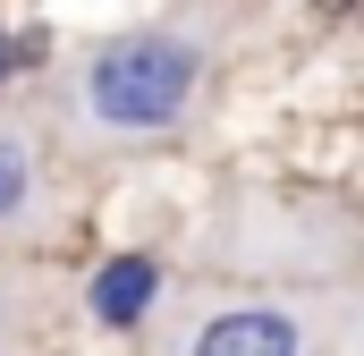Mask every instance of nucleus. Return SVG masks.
Masks as SVG:
<instances>
[{
    "mask_svg": "<svg viewBox=\"0 0 364 356\" xmlns=\"http://www.w3.org/2000/svg\"><path fill=\"white\" fill-rule=\"evenodd\" d=\"M203 77V43L178 26H144V34H110L93 43V60L68 77V110L93 136H161L178 127Z\"/></svg>",
    "mask_w": 364,
    "mask_h": 356,
    "instance_id": "f257e3e1",
    "label": "nucleus"
},
{
    "mask_svg": "<svg viewBox=\"0 0 364 356\" xmlns=\"http://www.w3.org/2000/svg\"><path fill=\"white\" fill-rule=\"evenodd\" d=\"M195 356H296V314L279 305H229L203 323Z\"/></svg>",
    "mask_w": 364,
    "mask_h": 356,
    "instance_id": "f03ea898",
    "label": "nucleus"
},
{
    "mask_svg": "<svg viewBox=\"0 0 364 356\" xmlns=\"http://www.w3.org/2000/svg\"><path fill=\"white\" fill-rule=\"evenodd\" d=\"M93 323H110V331H127V323H144V305L161 297V263L153 255H110V263L93 271Z\"/></svg>",
    "mask_w": 364,
    "mask_h": 356,
    "instance_id": "7ed1b4c3",
    "label": "nucleus"
},
{
    "mask_svg": "<svg viewBox=\"0 0 364 356\" xmlns=\"http://www.w3.org/2000/svg\"><path fill=\"white\" fill-rule=\"evenodd\" d=\"M26 195H34V153H26L17 136H0V221L26 212Z\"/></svg>",
    "mask_w": 364,
    "mask_h": 356,
    "instance_id": "20e7f679",
    "label": "nucleus"
},
{
    "mask_svg": "<svg viewBox=\"0 0 364 356\" xmlns=\"http://www.w3.org/2000/svg\"><path fill=\"white\" fill-rule=\"evenodd\" d=\"M34 43H43V34H26V43H17V34H0V77H9V68H17V60L34 51Z\"/></svg>",
    "mask_w": 364,
    "mask_h": 356,
    "instance_id": "39448f33",
    "label": "nucleus"
},
{
    "mask_svg": "<svg viewBox=\"0 0 364 356\" xmlns=\"http://www.w3.org/2000/svg\"><path fill=\"white\" fill-rule=\"evenodd\" d=\"M314 9H356V0H314Z\"/></svg>",
    "mask_w": 364,
    "mask_h": 356,
    "instance_id": "423d86ee",
    "label": "nucleus"
}]
</instances>
